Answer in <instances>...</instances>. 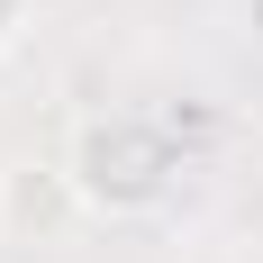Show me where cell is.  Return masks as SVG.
Segmentation results:
<instances>
[{"instance_id":"obj_1","label":"cell","mask_w":263,"mask_h":263,"mask_svg":"<svg viewBox=\"0 0 263 263\" xmlns=\"http://www.w3.org/2000/svg\"><path fill=\"white\" fill-rule=\"evenodd\" d=\"M173 173H182V145L145 109H100L64 136V182L82 218H155L173 200Z\"/></svg>"},{"instance_id":"obj_3","label":"cell","mask_w":263,"mask_h":263,"mask_svg":"<svg viewBox=\"0 0 263 263\" xmlns=\"http://www.w3.org/2000/svg\"><path fill=\"white\" fill-rule=\"evenodd\" d=\"M27 9H36V0H0V54L18 46V27H27Z\"/></svg>"},{"instance_id":"obj_2","label":"cell","mask_w":263,"mask_h":263,"mask_svg":"<svg viewBox=\"0 0 263 263\" xmlns=\"http://www.w3.org/2000/svg\"><path fill=\"white\" fill-rule=\"evenodd\" d=\"M82 200L64 182V163H9L0 173V227L9 236H54V227H73Z\"/></svg>"}]
</instances>
